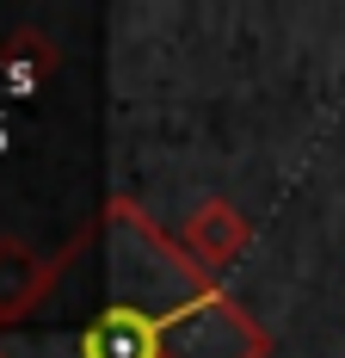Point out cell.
<instances>
[{
  "instance_id": "obj_3",
  "label": "cell",
  "mask_w": 345,
  "mask_h": 358,
  "mask_svg": "<svg viewBox=\"0 0 345 358\" xmlns=\"http://www.w3.org/2000/svg\"><path fill=\"white\" fill-rule=\"evenodd\" d=\"M179 241H185V253H191L204 272H222V266L247 248V222H241V210H235V204L210 198L204 210L185 222V235H179Z\"/></svg>"
},
{
  "instance_id": "obj_1",
  "label": "cell",
  "mask_w": 345,
  "mask_h": 358,
  "mask_svg": "<svg viewBox=\"0 0 345 358\" xmlns=\"http://www.w3.org/2000/svg\"><path fill=\"white\" fill-rule=\"evenodd\" d=\"M105 303L68 334H0V358H272V334L136 198L93 222Z\"/></svg>"
},
{
  "instance_id": "obj_2",
  "label": "cell",
  "mask_w": 345,
  "mask_h": 358,
  "mask_svg": "<svg viewBox=\"0 0 345 358\" xmlns=\"http://www.w3.org/2000/svg\"><path fill=\"white\" fill-rule=\"evenodd\" d=\"M74 266V248H62L56 259H43L25 241H0V327L25 322L43 296H56L62 272Z\"/></svg>"
}]
</instances>
